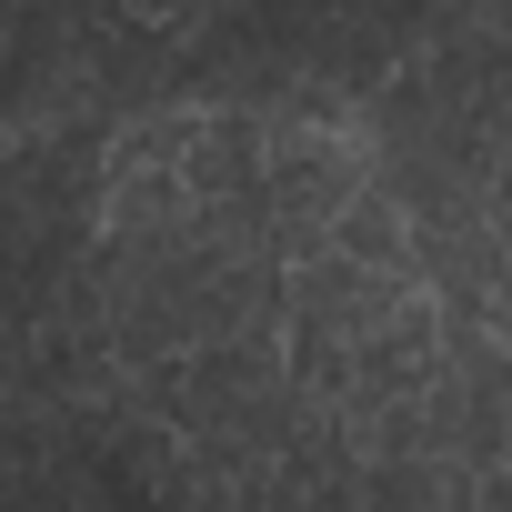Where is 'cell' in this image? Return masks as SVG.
Returning <instances> with one entry per match:
<instances>
[{"label": "cell", "mask_w": 512, "mask_h": 512, "mask_svg": "<svg viewBox=\"0 0 512 512\" xmlns=\"http://www.w3.org/2000/svg\"><path fill=\"white\" fill-rule=\"evenodd\" d=\"M211 101H161V111H141V121H121L111 131V151H101V181H141V171H191L201 161V141H211Z\"/></svg>", "instance_id": "1"}, {"label": "cell", "mask_w": 512, "mask_h": 512, "mask_svg": "<svg viewBox=\"0 0 512 512\" xmlns=\"http://www.w3.org/2000/svg\"><path fill=\"white\" fill-rule=\"evenodd\" d=\"M322 251H342V262H362V272H422V211H412V191L372 181V191L332 221Z\"/></svg>", "instance_id": "2"}]
</instances>
